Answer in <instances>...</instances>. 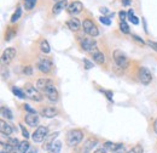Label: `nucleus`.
<instances>
[{
	"instance_id": "obj_1",
	"label": "nucleus",
	"mask_w": 157,
	"mask_h": 153,
	"mask_svg": "<svg viewBox=\"0 0 157 153\" xmlns=\"http://www.w3.org/2000/svg\"><path fill=\"white\" fill-rule=\"evenodd\" d=\"M36 88L47 96V98L50 101H52V102H57L58 101L59 94L52 80H50L47 78H41L36 83Z\"/></svg>"
},
{
	"instance_id": "obj_2",
	"label": "nucleus",
	"mask_w": 157,
	"mask_h": 153,
	"mask_svg": "<svg viewBox=\"0 0 157 153\" xmlns=\"http://www.w3.org/2000/svg\"><path fill=\"white\" fill-rule=\"evenodd\" d=\"M82 139H83V133L78 129H73L67 134V145L74 147L82 141Z\"/></svg>"
},
{
	"instance_id": "obj_3",
	"label": "nucleus",
	"mask_w": 157,
	"mask_h": 153,
	"mask_svg": "<svg viewBox=\"0 0 157 153\" xmlns=\"http://www.w3.org/2000/svg\"><path fill=\"white\" fill-rule=\"evenodd\" d=\"M36 67L42 73H50L53 68V62L48 57H39L38 62H36Z\"/></svg>"
},
{
	"instance_id": "obj_4",
	"label": "nucleus",
	"mask_w": 157,
	"mask_h": 153,
	"mask_svg": "<svg viewBox=\"0 0 157 153\" xmlns=\"http://www.w3.org/2000/svg\"><path fill=\"white\" fill-rule=\"evenodd\" d=\"M113 56H114V61L117 64L118 68L126 69L128 67V58H127L124 52H122L121 50H115L114 54H113Z\"/></svg>"
},
{
	"instance_id": "obj_5",
	"label": "nucleus",
	"mask_w": 157,
	"mask_h": 153,
	"mask_svg": "<svg viewBox=\"0 0 157 153\" xmlns=\"http://www.w3.org/2000/svg\"><path fill=\"white\" fill-rule=\"evenodd\" d=\"M82 27H83L85 33H86V34H88V35H91L92 38L98 37L99 35L98 27L93 23V21H91V19H85V21H83V23H82Z\"/></svg>"
},
{
	"instance_id": "obj_6",
	"label": "nucleus",
	"mask_w": 157,
	"mask_h": 153,
	"mask_svg": "<svg viewBox=\"0 0 157 153\" xmlns=\"http://www.w3.org/2000/svg\"><path fill=\"white\" fill-rule=\"evenodd\" d=\"M24 91H25V95H27L28 98H30V100H33V101H36V102L42 101V95L40 94V91L38 88H34L33 85L27 84Z\"/></svg>"
},
{
	"instance_id": "obj_7",
	"label": "nucleus",
	"mask_w": 157,
	"mask_h": 153,
	"mask_svg": "<svg viewBox=\"0 0 157 153\" xmlns=\"http://www.w3.org/2000/svg\"><path fill=\"white\" fill-rule=\"evenodd\" d=\"M47 135H48V129L46 126H38L36 130L34 131L33 136H32V139H33V141L35 143H40V142H44L45 141V139L47 137Z\"/></svg>"
},
{
	"instance_id": "obj_8",
	"label": "nucleus",
	"mask_w": 157,
	"mask_h": 153,
	"mask_svg": "<svg viewBox=\"0 0 157 153\" xmlns=\"http://www.w3.org/2000/svg\"><path fill=\"white\" fill-rule=\"evenodd\" d=\"M81 49L86 52H92L94 49H97V41L93 38H82L80 39Z\"/></svg>"
},
{
	"instance_id": "obj_9",
	"label": "nucleus",
	"mask_w": 157,
	"mask_h": 153,
	"mask_svg": "<svg viewBox=\"0 0 157 153\" xmlns=\"http://www.w3.org/2000/svg\"><path fill=\"white\" fill-rule=\"evenodd\" d=\"M138 78L140 80V83L144 84V85H149L151 83V80H152V76H151L150 71L147 68H145V67H140L139 68Z\"/></svg>"
},
{
	"instance_id": "obj_10",
	"label": "nucleus",
	"mask_w": 157,
	"mask_h": 153,
	"mask_svg": "<svg viewBox=\"0 0 157 153\" xmlns=\"http://www.w3.org/2000/svg\"><path fill=\"white\" fill-rule=\"evenodd\" d=\"M16 56V49L13 48H7L4 52H2V56H1V62L4 64H9L12 62V60Z\"/></svg>"
},
{
	"instance_id": "obj_11",
	"label": "nucleus",
	"mask_w": 157,
	"mask_h": 153,
	"mask_svg": "<svg viewBox=\"0 0 157 153\" xmlns=\"http://www.w3.org/2000/svg\"><path fill=\"white\" fill-rule=\"evenodd\" d=\"M67 10H68V12H69L70 15L75 16V15L81 14V11L83 10V4H82L81 1H73V2L68 6Z\"/></svg>"
},
{
	"instance_id": "obj_12",
	"label": "nucleus",
	"mask_w": 157,
	"mask_h": 153,
	"mask_svg": "<svg viewBox=\"0 0 157 153\" xmlns=\"http://www.w3.org/2000/svg\"><path fill=\"white\" fill-rule=\"evenodd\" d=\"M59 133L58 131H56V133H53V134L51 135H47V137L45 139V141H44V146H42V150L44 151H46V152H48V150H50V147L52 146V143L56 141V139L58 137Z\"/></svg>"
},
{
	"instance_id": "obj_13",
	"label": "nucleus",
	"mask_w": 157,
	"mask_h": 153,
	"mask_svg": "<svg viewBox=\"0 0 157 153\" xmlns=\"http://www.w3.org/2000/svg\"><path fill=\"white\" fill-rule=\"evenodd\" d=\"M68 0H59L57 1L55 5H53V7H52V14L53 15H58L60 14L63 10H65V9H68Z\"/></svg>"
},
{
	"instance_id": "obj_14",
	"label": "nucleus",
	"mask_w": 157,
	"mask_h": 153,
	"mask_svg": "<svg viewBox=\"0 0 157 153\" xmlns=\"http://www.w3.org/2000/svg\"><path fill=\"white\" fill-rule=\"evenodd\" d=\"M104 147L106 150H110L113 152H118V153H124V146L122 143H114V142H105Z\"/></svg>"
},
{
	"instance_id": "obj_15",
	"label": "nucleus",
	"mask_w": 157,
	"mask_h": 153,
	"mask_svg": "<svg viewBox=\"0 0 157 153\" xmlns=\"http://www.w3.org/2000/svg\"><path fill=\"white\" fill-rule=\"evenodd\" d=\"M24 120H25V123L29 126H33V128L38 126V124H39V117H38L36 113H28V114H25Z\"/></svg>"
},
{
	"instance_id": "obj_16",
	"label": "nucleus",
	"mask_w": 157,
	"mask_h": 153,
	"mask_svg": "<svg viewBox=\"0 0 157 153\" xmlns=\"http://www.w3.org/2000/svg\"><path fill=\"white\" fill-rule=\"evenodd\" d=\"M58 114V111L56 107H45L44 110H41V115L45 118H55Z\"/></svg>"
},
{
	"instance_id": "obj_17",
	"label": "nucleus",
	"mask_w": 157,
	"mask_h": 153,
	"mask_svg": "<svg viewBox=\"0 0 157 153\" xmlns=\"http://www.w3.org/2000/svg\"><path fill=\"white\" fill-rule=\"evenodd\" d=\"M0 131H1V135H6V136H10V135L13 133V128L7 124L5 120H1L0 122Z\"/></svg>"
},
{
	"instance_id": "obj_18",
	"label": "nucleus",
	"mask_w": 157,
	"mask_h": 153,
	"mask_svg": "<svg viewBox=\"0 0 157 153\" xmlns=\"http://www.w3.org/2000/svg\"><path fill=\"white\" fill-rule=\"evenodd\" d=\"M67 26H68V28H69L70 31H73V32H78V29L81 28V22H80L78 19L73 17V19H70L68 22H67Z\"/></svg>"
},
{
	"instance_id": "obj_19",
	"label": "nucleus",
	"mask_w": 157,
	"mask_h": 153,
	"mask_svg": "<svg viewBox=\"0 0 157 153\" xmlns=\"http://www.w3.org/2000/svg\"><path fill=\"white\" fill-rule=\"evenodd\" d=\"M92 55H93V60L97 63H99V64H104L105 63V56H104V54L101 51H99L98 49H94L92 51Z\"/></svg>"
},
{
	"instance_id": "obj_20",
	"label": "nucleus",
	"mask_w": 157,
	"mask_h": 153,
	"mask_svg": "<svg viewBox=\"0 0 157 153\" xmlns=\"http://www.w3.org/2000/svg\"><path fill=\"white\" fill-rule=\"evenodd\" d=\"M97 143H98V140L97 139H90V140H87V142L83 146V153H90L93 150L94 146H97Z\"/></svg>"
},
{
	"instance_id": "obj_21",
	"label": "nucleus",
	"mask_w": 157,
	"mask_h": 153,
	"mask_svg": "<svg viewBox=\"0 0 157 153\" xmlns=\"http://www.w3.org/2000/svg\"><path fill=\"white\" fill-rule=\"evenodd\" d=\"M29 148H30V145H29V142H28L27 139H25L24 141L20 142V145H18L17 148L15 150V153H27Z\"/></svg>"
},
{
	"instance_id": "obj_22",
	"label": "nucleus",
	"mask_w": 157,
	"mask_h": 153,
	"mask_svg": "<svg viewBox=\"0 0 157 153\" xmlns=\"http://www.w3.org/2000/svg\"><path fill=\"white\" fill-rule=\"evenodd\" d=\"M16 148L12 146V145H10L9 142H2L1 141V145H0V153H11L12 151H15Z\"/></svg>"
},
{
	"instance_id": "obj_23",
	"label": "nucleus",
	"mask_w": 157,
	"mask_h": 153,
	"mask_svg": "<svg viewBox=\"0 0 157 153\" xmlns=\"http://www.w3.org/2000/svg\"><path fill=\"white\" fill-rule=\"evenodd\" d=\"M39 48H40V50H41V52H42V54H50V51H51V46H50L48 41H47V40H45V39L40 41Z\"/></svg>"
},
{
	"instance_id": "obj_24",
	"label": "nucleus",
	"mask_w": 157,
	"mask_h": 153,
	"mask_svg": "<svg viewBox=\"0 0 157 153\" xmlns=\"http://www.w3.org/2000/svg\"><path fill=\"white\" fill-rule=\"evenodd\" d=\"M16 34H17V31L15 28H12V27H9L7 31H6V34H5V40L6 41L12 40V39L16 37Z\"/></svg>"
},
{
	"instance_id": "obj_25",
	"label": "nucleus",
	"mask_w": 157,
	"mask_h": 153,
	"mask_svg": "<svg viewBox=\"0 0 157 153\" xmlns=\"http://www.w3.org/2000/svg\"><path fill=\"white\" fill-rule=\"evenodd\" d=\"M60 150H62V142L60 141H55L52 143V146L50 147L48 153H60Z\"/></svg>"
},
{
	"instance_id": "obj_26",
	"label": "nucleus",
	"mask_w": 157,
	"mask_h": 153,
	"mask_svg": "<svg viewBox=\"0 0 157 153\" xmlns=\"http://www.w3.org/2000/svg\"><path fill=\"white\" fill-rule=\"evenodd\" d=\"M21 16H22V7L18 6V7L16 9V11L13 12V15L11 16V23H16V22L21 19Z\"/></svg>"
},
{
	"instance_id": "obj_27",
	"label": "nucleus",
	"mask_w": 157,
	"mask_h": 153,
	"mask_svg": "<svg viewBox=\"0 0 157 153\" xmlns=\"http://www.w3.org/2000/svg\"><path fill=\"white\" fill-rule=\"evenodd\" d=\"M1 117H4V118H7V119H13V114H12V112L10 111V108H7V107H1Z\"/></svg>"
},
{
	"instance_id": "obj_28",
	"label": "nucleus",
	"mask_w": 157,
	"mask_h": 153,
	"mask_svg": "<svg viewBox=\"0 0 157 153\" xmlns=\"http://www.w3.org/2000/svg\"><path fill=\"white\" fill-rule=\"evenodd\" d=\"M127 17H128V19L133 23V24H139V19H138L137 16L134 15V11L131 9L128 12H127Z\"/></svg>"
},
{
	"instance_id": "obj_29",
	"label": "nucleus",
	"mask_w": 157,
	"mask_h": 153,
	"mask_svg": "<svg viewBox=\"0 0 157 153\" xmlns=\"http://www.w3.org/2000/svg\"><path fill=\"white\" fill-rule=\"evenodd\" d=\"M120 31H121L123 34H129V33H131L129 26L127 24L126 21H121V22H120Z\"/></svg>"
},
{
	"instance_id": "obj_30",
	"label": "nucleus",
	"mask_w": 157,
	"mask_h": 153,
	"mask_svg": "<svg viewBox=\"0 0 157 153\" xmlns=\"http://www.w3.org/2000/svg\"><path fill=\"white\" fill-rule=\"evenodd\" d=\"M12 93L16 95V97H18V98H25V97H27L25 91L21 90L20 88H17V86H13V88H12Z\"/></svg>"
},
{
	"instance_id": "obj_31",
	"label": "nucleus",
	"mask_w": 157,
	"mask_h": 153,
	"mask_svg": "<svg viewBox=\"0 0 157 153\" xmlns=\"http://www.w3.org/2000/svg\"><path fill=\"white\" fill-rule=\"evenodd\" d=\"M36 1L38 0H24V7H25V10H28V11L33 10L34 6L36 5Z\"/></svg>"
},
{
	"instance_id": "obj_32",
	"label": "nucleus",
	"mask_w": 157,
	"mask_h": 153,
	"mask_svg": "<svg viewBox=\"0 0 157 153\" xmlns=\"http://www.w3.org/2000/svg\"><path fill=\"white\" fill-rule=\"evenodd\" d=\"M144 152V148L140 146V145H137V146H134L131 151H128V152H126V153H143Z\"/></svg>"
},
{
	"instance_id": "obj_33",
	"label": "nucleus",
	"mask_w": 157,
	"mask_h": 153,
	"mask_svg": "<svg viewBox=\"0 0 157 153\" xmlns=\"http://www.w3.org/2000/svg\"><path fill=\"white\" fill-rule=\"evenodd\" d=\"M99 21H100V23H103V24H105V26H110V24H111L110 17H106V16H100V17H99Z\"/></svg>"
},
{
	"instance_id": "obj_34",
	"label": "nucleus",
	"mask_w": 157,
	"mask_h": 153,
	"mask_svg": "<svg viewBox=\"0 0 157 153\" xmlns=\"http://www.w3.org/2000/svg\"><path fill=\"white\" fill-rule=\"evenodd\" d=\"M10 145H12L15 148H17V146L20 145V141L16 139V137H11V139H9V141H7Z\"/></svg>"
},
{
	"instance_id": "obj_35",
	"label": "nucleus",
	"mask_w": 157,
	"mask_h": 153,
	"mask_svg": "<svg viewBox=\"0 0 157 153\" xmlns=\"http://www.w3.org/2000/svg\"><path fill=\"white\" fill-rule=\"evenodd\" d=\"M83 64H85V68H86V69L93 68V62H91V61L87 60V58H83Z\"/></svg>"
},
{
	"instance_id": "obj_36",
	"label": "nucleus",
	"mask_w": 157,
	"mask_h": 153,
	"mask_svg": "<svg viewBox=\"0 0 157 153\" xmlns=\"http://www.w3.org/2000/svg\"><path fill=\"white\" fill-rule=\"evenodd\" d=\"M99 11H100L103 15H109V17H114V12H113V14L109 12V9H106V7H100Z\"/></svg>"
},
{
	"instance_id": "obj_37",
	"label": "nucleus",
	"mask_w": 157,
	"mask_h": 153,
	"mask_svg": "<svg viewBox=\"0 0 157 153\" xmlns=\"http://www.w3.org/2000/svg\"><path fill=\"white\" fill-rule=\"evenodd\" d=\"M20 128H21V130H22V135H23V137L28 140V139L30 137V136H29V133H28V130H27L22 124H20Z\"/></svg>"
},
{
	"instance_id": "obj_38",
	"label": "nucleus",
	"mask_w": 157,
	"mask_h": 153,
	"mask_svg": "<svg viewBox=\"0 0 157 153\" xmlns=\"http://www.w3.org/2000/svg\"><path fill=\"white\" fill-rule=\"evenodd\" d=\"M23 108H24V111H27L28 113H36V111H35L34 108H32V106H30V105H24V106H23Z\"/></svg>"
},
{
	"instance_id": "obj_39",
	"label": "nucleus",
	"mask_w": 157,
	"mask_h": 153,
	"mask_svg": "<svg viewBox=\"0 0 157 153\" xmlns=\"http://www.w3.org/2000/svg\"><path fill=\"white\" fill-rule=\"evenodd\" d=\"M23 73H24V74H28V76H32V73H33V68H32V66H27V67H24Z\"/></svg>"
},
{
	"instance_id": "obj_40",
	"label": "nucleus",
	"mask_w": 157,
	"mask_h": 153,
	"mask_svg": "<svg viewBox=\"0 0 157 153\" xmlns=\"http://www.w3.org/2000/svg\"><path fill=\"white\" fill-rule=\"evenodd\" d=\"M118 17H120L121 21H126V19H127V12H126V11H123V10H122V11H120V12H118Z\"/></svg>"
},
{
	"instance_id": "obj_41",
	"label": "nucleus",
	"mask_w": 157,
	"mask_h": 153,
	"mask_svg": "<svg viewBox=\"0 0 157 153\" xmlns=\"http://www.w3.org/2000/svg\"><path fill=\"white\" fill-rule=\"evenodd\" d=\"M147 45H149L151 49H154V50L157 52V43L156 41H151V40H149V41H147Z\"/></svg>"
},
{
	"instance_id": "obj_42",
	"label": "nucleus",
	"mask_w": 157,
	"mask_h": 153,
	"mask_svg": "<svg viewBox=\"0 0 157 153\" xmlns=\"http://www.w3.org/2000/svg\"><path fill=\"white\" fill-rule=\"evenodd\" d=\"M132 38L134 39L136 41H138L139 44H141V45H144V44H145V43H144V40H143V39L140 38V37H138V35H136V34H132Z\"/></svg>"
},
{
	"instance_id": "obj_43",
	"label": "nucleus",
	"mask_w": 157,
	"mask_h": 153,
	"mask_svg": "<svg viewBox=\"0 0 157 153\" xmlns=\"http://www.w3.org/2000/svg\"><path fill=\"white\" fill-rule=\"evenodd\" d=\"M103 93L106 95V97H108L109 101H113V93H111V91H106V90H104Z\"/></svg>"
},
{
	"instance_id": "obj_44",
	"label": "nucleus",
	"mask_w": 157,
	"mask_h": 153,
	"mask_svg": "<svg viewBox=\"0 0 157 153\" xmlns=\"http://www.w3.org/2000/svg\"><path fill=\"white\" fill-rule=\"evenodd\" d=\"M132 1H133V0H121V2H122L123 6H129V5L132 4Z\"/></svg>"
},
{
	"instance_id": "obj_45",
	"label": "nucleus",
	"mask_w": 157,
	"mask_h": 153,
	"mask_svg": "<svg viewBox=\"0 0 157 153\" xmlns=\"http://www.w3.org/2000/svg\"><path fill=\"white\" fill-rule=\"evenodd\" d=\"M93 153H106V148L105 147L104 148H97Z\"/></svg>"
},
{
	"instance_id": "obj_46",
	"label": "nucleus",
	"mask_w": 157,
	"mask_h": 153,
	"mask_svg": "<svg viewBox=\"0 0 157 153\" xmlns=\"http://www.w3.org/2000/svg\"><path fill=\"white\" fill-rule=\"evenodd\" d=\"M154 131H155V133L157 134V119L155 120V122H154Z\"/></svg>"
},
{
	"instance_id": "obj_47",
	"label": "nucleus",
	"mask_w": 157,
	"mask_h": 153,
	"mask_svg": "<svg viewBox=\"0 0 157 153\" xmlns=\"http://www.w3.org/2000/svg\"><path fill=\"white\" fill-rule=\"evenodd\" d=\"M27 153H38V152H36V150H34V148H29Z\"/></svg>"
},
{
	"instance_id": "obj_48",
	"label": "nucleus",
	"mask_w": 157,
	"mask_h": 153,
	"mask_svg": "<svg viewBox=\"0 0 157 153\" xmlns=\"http://www.w3.org/2000/svg\"><path fill=\"white\" fill-rule=\"evenodd\" d=\"M53 1H56V2H57V1H59V0H53Z\"/></svg>"
},
{
	"instance_id": "obj_49",
	"label": "nucleus",
	"mask_w": 157,
	"mask_h": 153,
	"mask_svg": "<svg viewBox=\"0 0 157 153\" xmlns=\"http://www.w3.org/2000/svg\"><path fill=\"white\" fill-rule=\"evenodd\" d=\"M113 153H118V152H113Z\"/></svg>"
}]
</instances>
